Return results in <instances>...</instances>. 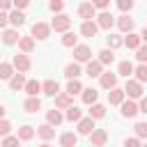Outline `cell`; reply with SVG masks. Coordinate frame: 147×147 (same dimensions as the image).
Listing matches in <instances>:
<instances>
[{"mask_svg":"<svg viewBox=\"0 0 147 147\" xmlns=\"http://www.w3.org/2000/svg\"><path fill=\"white\" fill-rule=\"evenodd\" d=\"M0 39H2V32H0Z\"/></svg>","mask_w":147,"mask_h":147,"instance_id":"55","label":"cell"},{"mask_svg":"<svg viewBox=\"0 0 147 147\" xmlns=\"http://www.w3.org/2000/svg\"><path fill=\"white\" fill-rule=\"evenodd\" d=\"M74 57H76V62H90V60H92L90 46H83V44L74 46Z\"/></svg>","mask_w":147,"mask_h":147,"instance_id":"7","label":"cell"},{"mask_svg":"<svg viewBox=\"0 0 147 147\" xmlns=\"http://www.w3.org/2000/svg\"><path fill=\"white\" fill-rule=\"evenodd\" d=\"M124 147H142V145H140L138 138H126V140H124Z\"/></svg>","mask_w":147,"mask_h":147,"instance_id":"46","label":"cell"},{"mask_svg":"<svg viewBox=\"0 0 147 147\" xmlns=\"http://www.w3.org/2000/svg\"><path fill=\"white\" fill-rule=\"evenodd\" d=\"M39 147H51V145H48V142H44V145H39Z\"/></svg>","mask_w":147,"mask_h":147,"instance_id":"54","label":"cell"},{"mask_svg":"<svg viewBox=\"0 0 147 147\" xmlns=\"http://www.w3.org/2000/svg\"><path fill=\"white\" fill-rule=\"evenodd\" d=\"M133 71H136V67H133V64H131L129 60L119 62V67H117V74H119V76H124V78H129V76H131Z\"/></svg>","mask_w":147,"mask_h":147,"instance_id":"31","label":"cell"},{"mask_svg":"<svg viewBox=\"0 0 147 147\" xmlns=\"http://www.w3.org/2000/svg\"><path fill=\"white\" fill-rule=\"evenodd\" d=\"M92 5H94L96 9H106V7L110 5V0H92Z\"/></svg>","mask_w":147,"mask_h":147,"instance_id":"47","label":"cell"},{"mask_svg":"<svg viewBox=\"0 0 147 147\" xmlns=\"http://www.w3.org/2000/svg\"><path fill=\"white\" fill-rule=\"evenodd\" d=\"M51 28H53L55 32H67V30L71 28V18H69L67 14H55V18H53Z\"/></svg>","mask_w":147,"mask_h":147,"instance_id":"1","label":"cell"},{"mask_svg":"<svg viewBox=\"0 0 147 147\" xmlns=\"http://www.w3.org/2000/svg\"><path fill=\"white\" fill-rule=\"evenodd\" d=\"M11 5H14V0H0V9H2V11H5V9H9Z\"/></svg>","mask_w":147,"mask_h":147,"instance_id":"50","label":"cell"},{"mask_svg":"<svg viewBox=\"0 0 147 147\" xmlns=\"http://www.w3.org/2000/svg\"><path fill=\"white\" fill-rule=\"evenodd\" d=\"M41 92L48 94V96H57V94H60V85H57V80L48 78L46 83H41Z\"/></svg>","mask_w":147,"mask_h":147,"instance_id":"15","label":"cell"},{"mask_svg":"<svg viewBox=\"0 0 147 147\" xmlns=\"http://www.w3.org/2000/svg\"><path fill=\"white\" fill-rule=\"evenodd\" d=\"M113 60H115L113 48H103V51H99V62H101V64H113Z\"/></svg>","mask_w":147,"mask_h":147,"instance_id":"34","label":"cell"},{"mask_svg":"<svg viewBox=\"0 0 147 147\" xmlns=\"http://www.w3.org/2000/svg\"><path fill=\"white\" fill-rule=\"evenodd\" d=\"M117 7L122 11H131L133 9V0H117Z\"/></svg>","mask_w":147,"mask_h":147,"instance_id":"42","label":"cell"},{"mask_svg":"<svg viewBox=\"0 0 147 147\" xmlns=\"http://www.w3.org/2000/svg\"><path fill=\"white\" fill-rule=\"evenodd\" d=\"M14 76V64L11 62H2L0 64V80H9Z\"/></svg>","mask_w":147,"mask_h":147,"instance_id":"33","label":"cell"},{"mask_svg":"<svg viewBox=\"0 0 147 147\" xmlns=\"http://www.w3.org/2000/svg\"><path fill=\"white\" fill-rule=\"evenodd\" d=\"M106 142H108L106 129H94V131L90 133V145H92V147H103Z\"/></svg>","mask_w":147,"mask_h":147,"instance_id":"4","label":"cell"},{"mask_svg":"<svg viewBox=\"0 0 147 147\" xmlns=\"http://www.w3.org/2000/svg\"><path fill=\"white\" fill-rule=\"evenodd\" d=\"M37 136H39L44 142H48V140L55 138V129H53L51 124H41V126H37Z\"/></svg>","mask_w":147,"mask_h":147,"instance_id":"16","label":"cell"},{"mask_svg":"<svg viewBox=\"0 0 147 147\" xmlns=\"http://www.w3.org/2000/svg\"><path fill=\"white\" fill-rule=\"evenodd\" d=\"M76 142H78V133L67 131V133L60 136V145H62V147H76Z\"/></svg>","mask_w":147,"mask_h":147,"instance_id":"24","label":"cell"},{"mask_svg":"<svg viewBox=\"0 0 147 147\" xmlns=\"http://www.w3.org/2000/svg\"><path fill=\"white\" fill-rule=\"evenodd\" d=\"M39 108H41V101H39L37 96H28V99L23 101V110H25V113H37Z\"/></svg>","mask_w":147,"mask_h":147,"instance_id":"23","label":"cell"},{"mask_svg":"<svg viewBox=\"0 0 147 147\" xmlns=\"http://www.w3.org/2000/svg\"><path fill=\"white\" fill-rule=\"evenodd\" d=\"M28 5H30V0H14V7L16 9H25Z\"/></svg>","mask_w":147,"mask_h":147,"instance_id":"49","label":"cell"},{"mask_svg":"<svg viewBox=\"0 0 147 147\" xmlns=\"http://www.w3.org/2000/svg\"><path fill=\"white\" fill-rule=\"evenodd\" d=\"M96 23H99V28L110 30V28H113V23H115V16H113L110 11H101V14L96 16Z\"/></svg>","mask_w":147,"mask_h":147,"instance_id":"13","label":"cell"},{"mask_svg":"<svg viewBox=\"0 0 147 147\" xmlns=\"http://www.w3.org/2000/svg\"><path fill=\"white\" fill-rule=\"evenodd\" d=\"M51 25L48 23H44V21H37L34 25H32V30H30V34L34 37V39H48V34H51Z\"/></svg>","mask_w":147,"mask_h":147,"instance_id":"2","label":"cell"},{"mask_svg":"<svg viewBox=\"0 0 147 147\" xmlns=\"http://www.w3.org/2000/svg\"><path fill=\"white\" fill-rule=\"evenodd\" d=\"M69 106H74V96H71L69 92H60V94L55 96V108H60V110H67Z\"/></svg>","mask_w":147,"mask_h":147,"instance_id":"10","label":"cell"},{"mask_svg":"<svg viewBox=\"0 0 147 147\" xmlns=\"http://www.w3.org/2000/svg\"><path fill=\"white\" fill-rule=\"evenodd\" d=\"M136 57H138V60H140L142 64L147 62V44H145V46H140V48L136 51Z\"/></svg>","mask_w":147,"mask_h":147,"instance_id":"44","label":"cell"},{"mask_svg":"<svg viewBox=\"0 0 147 147\" xmlns=\"http://www.w3.org/2000/svg\"><path fill=\"white\" fill-rule=\"evenodd\" d=\"M133 131H136V138H147V122H138Z\"/></svg>","mask_w":147,"mask_h":147,"instance_id":"40","label":"cell"},{"mask_svg":"<svg viewBox=\"0 0 147 147\" xmlns=\"http://www.w3.org/2000/svg\"><path fill=\"white\" fill-rule=\"evenodd\" d=\"M90 117H92V119H101V117H106V106H101V103H92V106H90Z\"/></svg>","mask_w":147,"mask_h":147,"instance_id":"32","label":"cell"},{"mask_svg":"<svg viewBox=\"0 0 147 147\" xmlns=\"http://www.w3.org/2000/svg\"><path fill=\"white\" fill-rule=\"evenodd\" d=\"M142 147H147V145H142Z\"/></svg>","mask_w":147,"mask_h":147,"instance_id":"56","label":"cell"},{"mask_svg":"<svg viewBox=\"0 0 147 147\" xmlns=\"http://www.w3.org/2000/svg\"><path fill=\"white\" fill-rule=\"evenodd\" d=\"M11 64H14V69L16 71H28L30 69V57L25 55V53H18V55H14V60H11Z\"/></svg>","mask_w":147,"mask_h":147,"instance_id":"8","label":"cell"},{"mask_svg":"<svg viewBox=\"0 0 147 147\" xmlns=\"http://www.w3.org/2000/svg\"><path fill=\"white\" fill-rule=\"evenodd\" d=\"M122 44H124V39H122L119 34H108V48L115 51V48H119Z\"/></svg>","mask_w":147,"mask_h":147,"instance_id":"39","label":"cell"},{"mask_svg":"<svg viewBox=\"0 0 147 147\" xmlns=\"http://www.w3.org/2000/svg\"><path fill=\"white\" fill-rule=\"evenodd\" d=\"M140 39H142V41H145V44H147V25H145V28H142V32H140Z\"/></svg>","mask_w":147,"mask_h":147,"instance_id":"52","label":"cell"},{"mask_svg":"<svg viewBox=\"0 0 147 147\" xmlns=\"http://www.w3.org/2000/svg\"><path fill=\"white\" fill-rule=\"evenodd\" d=\"M94 129H96V126H94V119H92V117H80V119H78V126H76L78 136H90Z\"/></svg>","mask_w":147,"mask_h":147,"instance_id":"6","label":"cell"},{"mask_svg":"<svg viewBox=\"0 0 147 147\" xmlns=\"http://www.w3.org/2000/svg\"><path fill=\"white\" fill-rule=\"evenodd\" d=\"M18 39H21V34H18L14 28H9V30H5V32H2V41H5L7 46H14V44H18Z\"/></svg>","mask_w":147,"mask_h":147,"instance_id":"21","label":"cell"},{"mask_svg":"<svg viewBox=\"0 0 147 147\" xmlns=\"http://www.w3.org/2000/svg\"><path fill=\"white\" fill-rule=\"evenodd\" d=\"M62 119H64V115L60 113V108H53V110H48V113H46V122H48L51 126L62 124Z\"/></svg>","mask_w":147,"mask_h":147,"instance_id":"20","label":"cell"},{"mask_svg":"<svg viewBox=\"0 0 147 147\" xmlns=\"http://www.w3.org/2000/svg\"><path fill=\"white\" fill-rule=\"evenodd\" d=\"M7 23H9V14H5L0 9V28H7Z\"/></svg>","mask_w":147,"mask_h":147,"instance_id":"48","label":"cell"},{"mask_svg":"<svg viewBox=\"0 0 147 147\" xmlns=\"http://www.w3.org/2000/svg\"><path fill=\"white\" fill-rule=\"evenodd\" d=\"M78 16H80L83 21H92V18L96 16V7H94L92 2H80V5H78Z\"/></svg>","mask_w":147,"mask_h":147,"instance_id":"5","label":"cell"},{"mask_svg":"<svg viewBox=\"0 0 147 147\" xmlns=\"http://www.w3.org/2000/svg\"><path fill=\"white\" fill-rule=\"evenodd\" d=\"M67 92L74 96V94H78V92H83V85H80V80L78 78H71L69 83H67Z\"/></svg>","mask_w":147,"mask_h":147,"instance_id":"37","label":"cell"},{"mask_svg":"<svg viewBox=\"0 0 147 147\" xmlns=\"http://www.w3.org/2000/svg\"><path fill=\"white\" fill-rule=\"evenodd\" d=\"M62 44L67 46V48H74V46H78V37H76V32H64V37H62Z\"/></svg>","mask_w":147,"mask_h":147,"instance_id":"36","label":"cell"},{"mask_svg":"<svg viewBox=\"0 0 147 147\" xmlns=\"http://www.w3.org/2000/svg\"><path fill=\"white\" fill-rule=\"evenodd\" d=\"M96 32H99V23H94V21H83V25H80V34H83V37H96Z\"/></svg>","mask_w":147,"mask_h":147,"instance_id":"14","label":"cell"},{"mask_svg":"<svg viewBox=\"0 0 147 147\" xmlns=\"http://www.w3.org/2000/svg\"><path fill=\"white\" fill-rule=\"evenodd\" d=\"M99 78H101V87H103V90H113V87H117V74H113V71H103Z\"/></svg>","mask_w":147,"mask_h":147,"instance_id":"9","label":"cell"},{"mask_svg":"<svg viewBox=\"0 0 147 147\" xmlns=\"http://www.w3.org/2000/svg\"><path fill=\"white\" fill-rule=\"evenodd\" d=\"M9 131H11V124L7 119H0V136L5 138V136H9Z\"/></svg>","mask_w":147,"mask_h":147,"instance_id":"43","label":"cell"},{"mask_svg":"<svg viewBox=\"0 0 147 147\" xmlns=\"http://www.w3.org/2000/svg\"><path fill=\"white\" fill-rule=\"evenodd\" d=\"M80 96H83V103L92 106V103H96V96H99V92H96L94 87H85V90L80 92Z\"/></svg>","mask_w":147,"mask_h":147,"instance_id":"22","label":"cell"},{"mask_svg":"<svg viewBox=\"0 0 147 147\" xmlns=\"http://www.w3.org/2000/svg\"><path fill=\"white\" fill-rule=\"evenodd\" d=\"M18 136H5L2 138V147H18Z\"/></svg>","mask_w":147,"mask_h":147,"instance_id":"41","label":"cell"},{"mask_svg":"<svg viewBox=\"0 0 147 147\" xmlns=\"http://www.w3.org/2000/svg\"><path fill=\"white\" fill-rule=\"evenodd\" d=\"M138 108H140V113H145V115H147V96H142V99H140V106H138Z\"/></svg>","mask_w":147,"mask_h":147,"instance_id":"51","label":"cell"},{"mask_svg":"<svg viewBox=\"0 0 147 147\" xmlns=\"http://www.w3.org/2000/svg\"><path fill=\"white\" fill-rule=\"evenodd\" d=\"M124 92H126L131 99H140V96H142V83H138V80H133V78H126Z\"/></svg>","mask_w":147,"mask_h":147,"instance_id":"3","label":"cell"},{"mask_svg":"<svg viewBox=\"0 0 147 147\" xmlns=\"http://www.w3.org/2000/svg\"><path fill=\"white\" fill-rule=\"evenodd\" d=\"M9 23H11L14 28H18V25H23V23H25V14H23L21 9H14V11L9 14Z\"/></svg>","mask_w":147,"mask_h":147,"instance_id":"30","label":"cell"},{"mask_svg":"<svg viewBox=\"0 0 147 147\" xmlns=\"http://www.w3.org/2000/svg\"><path fill=\"white\" fill-rule=\"evenodd\" d=\"M133 25H136V21H133L131 16H126V14L117 18V28H119L122 32H133Z\"/></svg>","mask_w":147,"mask_h":147,"instance_id":"18","label":"cell"},{"mask_svg":"<svg viewBox=\"0 0 147 147\" xmlns=\"http://www.w3.org/2000/svg\"><path fill=\"white\" fill-rule=\"evenodd\" d=\"M48 7H51V11H57V14H60V11H62V7H64V2H62V0H51V2H48Z\"/></svg>","mask_w":147,"mask_h":147,"instance_id":"45","label":"cell"},{"mask_svg":"<svg viewBox=\"0 0 147 147\" xmlns=\"http://www.w3.org/2000/svg\"><path fill=\"white\" fill-rule=\"evenodd\" d=\"M23 90H25V94H28V96H37V94L41 92V83H39V80H28Z\"/></svg>","mask_w":147,"mask_h":147,"instance_id":"28","label":"cell"},{"mask_svg":"<svg viewBox=\"0 0 147 147\" xmlns=\"http://www.w3.org/2000/svg\"><path fill=\"white\" fill-rule=\"evenodd\" d=\"M80 74H83V71H80V64H78V62H71V64L64 67V76H67L69 80H71V78H78Z\"/></svg>","mask_w":147,"mask_h":147,"instance_id":"27","label":"cell"},{"mask_svg":"<svg viewBox=\"0 0 147 147\" xmlns=\"http://www.w3.org/2000/svg\"><path fill=\"white\" fill-rule=\"evenodd\" d=\"M85 74H87L90 78H96V76H101V74H103V64H101L99 60H90V62H87V67H85Z\"/></svg>","mask_w":147,"mask_h":147,"instance_id":"11","label":"cell"},{"mask_svg":"<svg viewBox=\"0 0 147 147\" xmlns=\"http://www.w3.org/2000/svg\"><path fill=\"white\" fill-rule=\"evenodd\" d=\"M25 83H28V80H25V76H23L21 71H18V74H14V76L9 78V87H11V90H23V87H25Z\"/></svg>","mask_w":147,"mask_h":147,"instance_id":"25","label":"cell"},{"mask_svg":"<svg viewBox=\"0 0 147 147\" xmlns=\"http://www.w3.org/2000/svg\"><path fill=\"white\" fill-rule=\"evenodd\" d=\"M80 117H83V110L78 106H69L67 113H64V119H69V122H78Z\"/></svg>","mask_w":147,"mask_h":147,"instance_id":"29","label":"cell"},{"mask_svg":"<svg viewBox=\"0 0 147 147\" xmlns=\"http://www.w3.org/2000/svg\"><path fill=\"white\" fill-rule=\"evenodd\" d=\"M18 48L23 53H32L34 51V37H21L18 39Z\"/></svg>","mask_w":147,"mask_h":147,"instance_id":"26","label":"cell"},{"mask_svg":"<svg viewBox=\"0 0 147 147\" xmlns=\"http://www.w3.org/2000/svg\"><path fill=\"white\" fill-rule=\"evenodd\" d=\"M138 113H140L138 103H133V101H122V115H124V117H136Z\"/></svg>","mask_w":147,"mask_h":147,"instance_id":"19","label":"cell"},{"mask_svg":"<svg viewBox=\"0 0 147 147\" xmlns=\"http://www.w3.org/2000/svg\"><path fill=\"white\" fill-rule=\"evenodd\" d=\"M124 96H126V92H124V90H119V87H113V90L108 92V103H110V106H122Z\"/></svg>","mask_w":147,"mask_h":147,"instance_id":"12","label":"cell"},{"mask_svg":"<svg viewBox=\"0 0 147 147\" xmlns=\"http://www.w3.org/2000/svg\"><path fill=\"white\" fill-rule=\"evenodd\" d=\"M2 117H5V106L0 103V119H2Z\"/></svg>","mask_w":147,"mask_h":147,"instance_id":"53","label":"cell"},{"mask_svg":"<svg viewBox=\"0 0 147 147\" xmlns=\"http://www.w3.org/2000/svg\"><path fill=\"white\" fill-rule=\"evenodd\" d=\"M140 34H136V32H126V37H124V46L126 48H131V51H138L140 48Z\"/></svg>","mask_w":147,"mask_h":147,"instance_id":"17","label":"cell"},{"mask_svg":"<svg viewBox=\"0 0 147 147\" xmlns=\"http://www.w3.org/2000/svg\"><path fill=\"white\" fill-rule=\"evenodd\" d=\"M34 133H37V131H34L32 126H28V124H25V126H21V129H18V133H16V136H18V140H32V138H34Z\"/></svg>","mask_w":147,"mask_h":147,"instance_id":"35","label":"cell"},{"mask_svg":"<svg viewBox=\"0 0 147 147\" xmlns=\"http://www.w3.org/2000/svg\"><path fill=\"white\" fill-rule=\"evenodd\" d=\"M133 74H136V80H138V83H147V64L140 62V67H136Z\"/></svg>","mask_w":147,"mask_h":147,"instance_id":"38","label":"cell"}]
</instances>
